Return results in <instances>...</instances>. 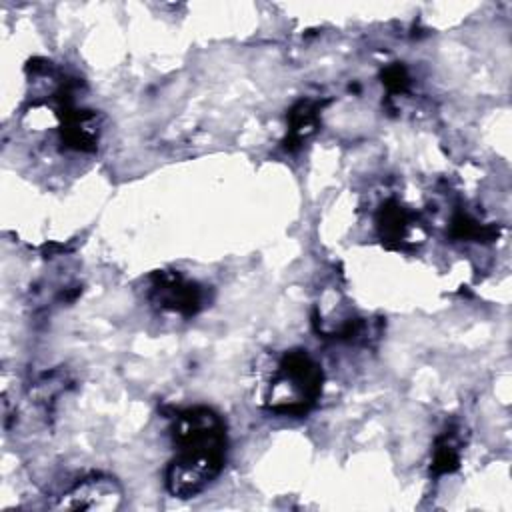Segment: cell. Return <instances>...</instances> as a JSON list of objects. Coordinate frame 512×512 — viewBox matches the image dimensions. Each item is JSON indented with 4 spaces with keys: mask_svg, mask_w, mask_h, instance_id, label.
Listing matches in <instances>:
<instances>
[{
    "mask_svg": "<svg viewBox=\"0 0 512 512\" xmlns=\"http://www.w3.org/2000/svg\"><path fill=\"white\" fill-rule=\"evenodd\" d=\"M322 102L318 100H300L288 114V134L284 138V148L294 150L298 148L308 136L316 132L318 118H320Z\"/></svg>",
    "mask_w": 512,
    "mask_h": 512,
    "instance_id": "8992f818",
    "label": "cell"
},
{
    "mask_svg": "<svg viewBox=\"0 0 512 512\" xmlns=\"http://www.w3.org/2000/svg\"><path fill=\"white\" fill-rule=\"evenodd\" d=\"M376 222L378 234L388 248L406 250L414 246L416 238H420V226L416 216L400 206L396 200H390L382 206Z\"/></svg>",
    "mask_w": 512,
    "mask_h": 512,
    "instance_id": "5b68a950",
    "label": "cell"
},
{
    "mask_svg": "<svg viewBox=\"0 0 512 512\" xmlns=\"http://www.w3.org/2000/svg\"><path fill=\"white\" fill-rule=\"evenodd\" d=\"M174 456L166 468V490L174 498H192L222 472L228 452L226 424L208 406L176 412L172 418Z\"/></svg>",
    "mask_w": 512,
    "mask_h": 512,
    "instance_id": "6da1fadb",
    "label": "cell"
},
{
    "mask_svg": "<svg viewBox=\"0 0 512 512\" xmlns=\"http://www.w3.org/2000/svg\"><path fill=\"white\" fill-rule=\"evenodd\" d=\"M124 494L120 484L106 474H92L76 482L62 498L58 508L72 510H116L122 506Z\"/></svg>",
    "mask_w": 512,
    "mask_h": 512,
    "instance_id": "277c9868",
    "label": "cell"
},
{
    "mask_svg": "<svg viewBox=\"0 0 512 512\" xmlns=\"http://www.w3.org/2000/svg\"><path fill=\"white\" fill-rule=\"evenodd\" d=\"M382 82H384V86L388 88L390 94H400V92H406V90H408L410 76H408V72H406L404 66L394 64V66H388V68L384 70Z\"/></svg>",
    "mask_w": 512,
    "mask_h": 512,
    "instance_id": "ba28073f",
    "label": "cell"
},
{
    "mask_svg": "<svg viewBox=\"0 0 512 512\" xmlns=\"http://www.w3.org/2000/svg\"><path fill=\"white\" fill-rule=\"evenodd\" d=\"M460 466V442L454 430H446L434 444L430 470L434 474H450Z\"/></svg>",
    "mask_w": 512,
    "mask_h": 512,
    "instance_id": "52a82bcc",
    "label": "cell"
},
{
    "mask_svg": "<svg viewBox=\"0 0 512 512\" xmlns=\"http://www.w3.org/2000/svg\"><path fill=\"white\" fill-rule=\"evenodd\" d=\"M322 382V368L306 350H286L272 360L260 382V404L278 416H304L316 406Z\"/></svg>",
    "mask_w": 512,
    "mask_h": 512,
    "instance_id": "7a4b0ae2",
    "label": "cell"
},
{
    "mask_svg": "<svg viewBox=\"0 0 512 512\" xmlns=\"http://www.w3.org/2000/svg\"><path fill=\"white\" fill-rule=\"evenodd\" d=\"M146 296L152 306L184 318L198 314L204 306V288L174 270H158L148 278Z\"/></svg>",
    "mask_w": 512,
    "mask_h": 512,
    "instance_id": "3957f363",
    "label": "cell"
}]
</instances>
